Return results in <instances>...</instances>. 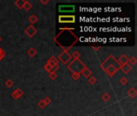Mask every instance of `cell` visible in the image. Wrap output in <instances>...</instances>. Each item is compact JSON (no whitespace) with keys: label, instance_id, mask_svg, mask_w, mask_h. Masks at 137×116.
Returning <instances> with one entry per match:
<instances>
[{"label":"cell","instance_id":"6da1fadb","mask_svg":"<svg viewBox=\"0 0 137 116\" xmlns=\"http://www.w3.org/2000/svg\"><path fill=\"white\" fill-rule=\"evenodd\" d=\"M84 67H86V65L82 62L80 59H75L73 60L72 61H71L70 64H67V68L69 69L72 73H80L81 71L83 70Z\"/></svg>","mask_w":137,"mask_h":116},{"label":"cell","instance_id":"7a4b0ae2","mask_svg":"<svg viewBox=\"0 0 137 116\" xmlns=\"http://www.w3.org/2000/svg\"><path fill=\"white\" fill-rule=\"evenodd\" d=\"M119 69V64L115 63V64H109L108 65L104 68V71L107 73L110 77H113L116 73V72Z\"/></svg>","mask_w":137,"mask_h":116},{"label":"cell","instance_id":"3957f363","mask_svg":"<svg viewBox=\"0 0 137 116\" xmlns=\"http://www.w3.org/2000/svg\"><path fill=\"white\" fill-rule=\"evenodd\" d=\"M59 23H75V16L71 15H59Z\"/></svg>","mask_w":137,"mask_h":116},{"label":"cell","instance_id":"277c9868","mask_svg":"<svg viewBox=\"0 0 137 116\" xmlns=\"http://www.w3.org/2000/svg\"><path fill=\"white\" fill-rule=\"evenodd\" d=\"M75 11V5H59V11L60 13H72Z\"/></svg>","mask_w":137,"mask_h":116},{"label":"cell","instance_id":"5b68a950","mask_svg":"<svg viewBox=\"0 0 137 116\" xmlns=\"http://www.w3.org/2000/svg\"><path fill=\"white\" fill-rule=\"evenodd\" d=\"M59 60L64 64H67L68 62L71 60V56L68 53L67 51H63L62 53H60L59 55Z\"/></svg>","mask_w":137,"mask_h":116},{"label":"cell","instance_id":"8992f818","mask_svg":"<svg viewBox=\"0 0 137 116\" xmlns=\"http://www.w3.org/2000/svg\"><path fill=\"white\" fill-rule=\"evenodd\" d=\"M25 33L29 37H30V38H31V37H33L37 33V29L33 25H29L25 29Z\"/></svg>","mask_w":137,"mask_h":116},{"label":"cell","instance_id":"52a82bcc","mask_svg":"<svg viewBox=\"0 0 137 116\" xmlns=\"http://www.w3.org/2000/svg\"><path fill=\"white\" fill-rule=\"evenodd\" d=\"M23 95V91L21 90V89L18 88L17 90H15V91L11 94V96L13 97L14 99H19Z\"/></svg>","mask_w":137,"mask_h":116},{"label":"cell","instance_id":"ba28073f","mask_svg":"<svg viewBox=\"0 0 137 116\" xmlns=\"http://www.w3.org/2000/svg\"><path fill=\"white\" fill-rule=\"evenodd\" d=\"M119 69H121L124 73L128 74L130 72V71H132V67L131 66V64H130L129 63H127V64H124V65H120V66H119Z\"/></svg>","mask_w":137,"mask_h":116},{"label":"cell","instance_id":"9c48e42d","mask_svg":"<svg viewBox=\"0 0 137 116\" xmlns=\"http://www.w3.org/2000/svg\"><path fill=\"white\" fill-rule=\"evenodd\" d=\"M128 60H129V58L127 57L125 54H123V55H121V57L119 58V60H117L119 64V66H120V65H124V64L128 63Z\"/></svg>","mask_w":137,"mask_h":116},{"label":"cell","instance_id":"30bf717a","mask_svg":"<svg viewBox=\"0 0 137 116\" xmlns=\"http://www.w3.org/2000/svg\"><path fill=\"white\" fill-rule=\"evenodd\" d=\"M80 73L83 74L85 77H90L91 76V74H92V72L91 71V69H89L86 66V67L83 68V70L81 71Z\"/></svg>","mask_w":137,"mask_h":116},{"label":"cell","instance_id":"8fae6325","mask_svg":"<svg viewBox=\"0 0 137 116\" xmlns=\"http://www.w3.org/2000/svg\"><path fill=\"white\" fill-rule=\"evenodd\" d=\"M58 63H59V61H58V60L56 59L55 57H51L50 59L48 60V61H47V64H49V65L51 66H55L58 64Z\"/></svg>","mask_w":137,"mask_h":116},{"label":"cell","instance_id":"7c38bea8","mask_svg":"<svg viewBox=\"0 0 137 116\" xmlns=\"http://www.w3.org/2000/svg\"><path fill=\"white\" fill-rule=\"evenodd\" d=\"M128 95L129 97L132 98H134L135 97H136V95H137V90H136V89L134 88V87L131 88L128 91Z\"/></svg>","mask_w":137,"mask_h":116},{"label":"cell","instance_id":"4fadbf2b","mask_svg":"<svg viewBox=\"0 0 137 116\" xmlns=\"http://www.w3.org/2000/svg\"><path fill=\"white\" fill-rule=\"evenodd\" d=\"M25 0H17L15 2V5L18 7L19 9H22L23 8V6L25 4Z\"/></svg>","mask_w":137,"mask_h":116},{"label":"cell","instance_id":"5bb4252c","mask_svg":"<svg viewBox=\"0 0 137 116\" xmlns=\"http://www.w3.org/2000/svg\"><path fill=\"white\" fill-rule=\"evenodd\" d=\"M27 54H28L30 57H34L37 54V51L34 49V48H30V49L27 51Z\"/></svg>","mask_w":137,"mask_h":116},{"label":"cell","instance_id":"9a60e30c","mask_svg":"<svg viewBox=\"0 0 137 116\" xmlns=\"http://www.w3.org/2000/svg\"><path fill=\"white\" fill-rule=\"evenodd\" d=\"M28 20L30 21V23H32V24H35V23H37V21H38V17L35 15H31L29 17Z\"/></svg>","mask_w":137,"mask_h":116},{"label":"cell","instance_id":"2e32d148","mask_svg":"<svg viewBox=\"0 0 137 116\" xmlns=\"http://www.w3.org/2000/svg\"><path fill=\"white\" fill-rule=\"evenodd\" d=\"M31 7H32V4H31V3H30V2H28V1H26L24 6H23V8L25 9V11H30V9H31Z\"/></svg>","mask_w":137,"mask_h":116},{"label":"cell","instance_id":"e0dca14e","mask_svg":"<svg viewBox=\"0 0 137 116\" xmlns=\"http://www.w3.org/2000/svg\"><path fill=\"white\" fill-rule=\"evenodd\" d=\"M102 99L104 100V102H108L109 100L111 99V96H110V94H108V93H105L103 94V96H102Z\"/></svg>","mask_w":137,"mask_h":116},{"label":"cell","instance_id":"ac0fdd59","mask_svg":"<svg viewBox=\"0 0 137 116\" xmlns=\"http://www.w3.org/2000/svg\"><path fill=\"white\" fill-rule=\"evenodd\" d=\"M88 81H89V83H90L91 85H95V83H96L97 79H96V78H95V77H93V76H91L90 77H89Z\"/></svg>","mask_w":137,"mask_h":116},{"label":"cell","instance_id":"d6986e66","mask_svg":"<svg viewBox=\"0 0 137 116\" xmlns=\"http://www.w3.org/2000/svg\"><path fill=\"white\" fill-rule=\"evenodd\" d=\"M5 84H6V86H7V87L11 88V87H12L14 86V81L11 79H8V80L6 81Z\"/></svg>","mask_w":137,"mask_h":116},{"label":"cell","instance_id":"ffe728a7","mask_svg":"<svg viewBox=\"0 0 137 116\" xmlns=\"http://www.w3.org/2000/svg\"><path fill=\"white\" fill-rule=\"evenodd\" d=\"M128 62H130V64H132V65H135V64H136L137 62V59L135 57H131L130 59L128 60Z\"/></svg>","mask_w":137,"mask_h":116},{"label":"cell","instance_id":"44dd1931","mask_svg":"<svg viewBox=\"0 0 137 116\" xmlns=\"http://www.w3.org/2000/svg\"><path fill=\"white\" fill-rule=\"evenodd\" d=\"M71 57H72L74 58V60H75V59H80V53H79L78 51H75Z\"/></svg>","mask_w":137,"mask_h":116},{"label":"cell","instance_id":"7402d4cb","mask_svg":"<svg viewBox=\"0 0 137 116\" xmlns=\"http://www.w3.org/2000/svg\"><path fill=\"white\" fill-rule=\"evenodd\" d=\"M119 82H120V84H122L123 86H125V85L128 84V79H127L125 77H121V79L119 80Z\"/></svg>","mask_w":137,"mask_h":116},{"label":"cell","instance_id":"603a6c76","mask_svg":"<svg viewBox=\"0 0 137 116\" xmlns=\"http://www.w3.org/2000/svg\"><path fill=\"white\" fill-rule=\"evenodd\" d=\"M71 77L74 80H78L79 78L80 77V73H72V75H71Z\"/></svg>","mask_w":137,"mask_h":116},{"label":"cell","instance_id":"cb8c5ba5","mask_svg":"<svg viewBox=\"0 0 137 116\" xmlns=\"http://www.w3.org/2000/svg\"><path fill=\"white\" fill-rule=\"evenodd\" d=\"M58 77V75L56 74V73H51L49 74V77L51 78V80H55V79H56Z\"/></svg>","mask_w":137,"mask_h":116},{"label":"cell","instance_id":"d4e9b609","mask_svg":"<svg viewBox=\"0 0 137 116\" xmlns=\"http://www.w3.org/2000/svg\"><path fill=\"white\" fill-rule=\"evenodd\" d=\"M38 106H39V107L41 109H43L44 107H46L47 105L45 104V102H43V100H41V101L39 102V103H38Z\"/></svg>","mask_w":137,"mask_h":116},{"label":"cell","instance_id":"484cf974","mask_svg":"<svg viewBox=\"0 0 137 116\" xmlns=\"http://www.w3.org/2000/svg\"><path fill=\"white\" fill-rule=\"evenodd\" d=\"M43 100L44 102H45V104H46L47 106L48 105V104H50L51 102V98H50L49 97H46V98H44V99H43Z\"/></svg>","mask_w":137,"mask_h":116},{"label":"cell","instance_id":"4316f807","mask_svg":"<svg viewBox=\"0 0 137 116\" xmlns=\"http://www.w3.org/2000/svg\"><path fill=\"white\" fill-rule=\"evenodd\" d=\"M5 57V53L2 49H0V60H1L3 57Z\"/></svg>","mask_w":137,"mask_h":116},{"label":"cell","instance_id":"83f0119b","mask_svg":"<svg viewBox=\"0 0 137 116\" xmlns=\"http://www.w3.org/2000/svg\"><path fill=\"white\" fill-rule=\"evenodd\" d=\"M40 2L43 3V4H46V3H48L49 2V0H47V1H45V2H43V1H42V0H40Z\"/></svg>","mask_w":137,"mask_h":116},{"label":"cell","instance_id":"f1b7e54d","mask_svg":"<svg viewBox=\"0 0 137 116\" xmlns=\"http://www.w3.org/2000/svg\"><path fill=\"white\" fill-rule=\"evenodd\" d=\"M92 49H95V51H97V50H99V49H100V47H92Z\"/></svg>","mask_w":137,"mask_h":116},{"label":"cell","instance_id":"f546056e","mask_svg":"<svg viewBox=\"0 0 137 116\" xmlns=\"http://www.w3.org/2000/svg\"><path fill=\"white\" fill-rule=\"evenodd\" d=\"M1 40H2V37L0 36V42H1Z\"/></svg>","mask_w":137,"mask_h":116}]
</instances>
